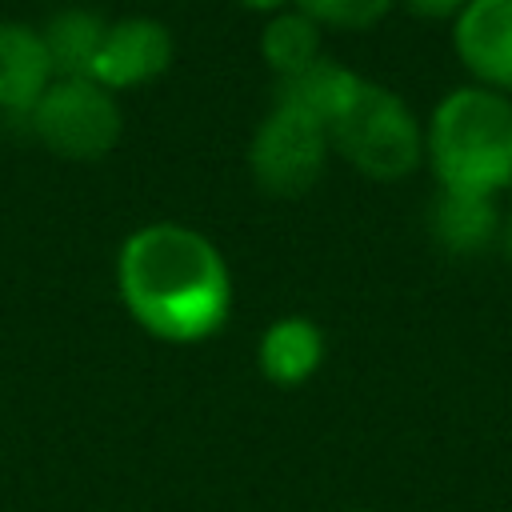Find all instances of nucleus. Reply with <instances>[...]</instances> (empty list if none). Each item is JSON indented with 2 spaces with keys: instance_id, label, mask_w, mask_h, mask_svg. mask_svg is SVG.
<instances>
[{
  "instance_id": "nucleus-1",
  "label": "nucleus",
  "mask_w": 512,
  "mask_h": 512,
  "mask_svg": "<svg viewBox=\"0 0 512 512\" xmlns=\"http://www.w3.org/2000/svg\"><path fill=\"white\" fill-rule=\"evenodd\" d=\"M116 288L132 320L168 340L212 336L232 308V276L216 244L184 224L136 228L116 260Z\"/></svg>"
},
{
  "instance_id": "nucleus-2",
  "label": "nucleus",
  "mask_w": 512,
  "mask_h": 512,
  "mask_svg": "<svg viewBox=\"0 0 512 512\" xmlns=\"http://www.w3.org/2000/svg\"><path fill=\"white\" fill-rule=\"evenodd\" d=\"M424 160L440 192L492 196L512 188V96L460 84L424 124Z\"/></svg>"
},
{
  "instance_id": "nucleus-3",
  "label": "nucleus",
  "mask_w": 512,
  "mask_h": 512,
  "mask_svg": "<svg viewBox=\"0 0 512 512\" xmlns=\"http://www.w3.org/2000/svg\"><path fill=\"white\" fill-rule=\"evenodd\" d=\"M332 148L372 180H400L424 160V124L384 84L364 80L344 116L328 128Z\"/></svg>"
},
{
  "instance_id": "nucleus-4",
  "label": "nucleus",
  "mask_w": 512,
  "mask_h": 512,
  "mask_svg": "<svg viewBox=\"0 0 512 512\" xmlns=\"http://www.w3.org/2000/svg\"><path fill=\"white\" fill-rule=\"evenodd\" d=\"M28 116L32 132L64 160H96L112 152L124 128L116 96L88 76H56Z\"/></svg>"
},
{
  "instance_id": "nucleus-5",
  "label": "nucleus",
  "mask_w": 512,
  "mask_h": 512,
  "mask_svg": "<svg viewBox=\"0 0 512 512\" xmlns=\"http://www.w3.org/2000/svg\"><path fill=\"white\" fill-rule=\"evenodd\" d=\"M328 128L312 116L276 104L248 144V168L272 196H304L328 164Z\"/></svg>"
},
{
  "instance_id": "nucleus-6",
  "label": "nucleus",
  "mask_w": 512,
  "mask_h": 512,
  "mask_svg": "<svg viewBox=\"0 0 512 512\" xmlns=\"http://www.w3.org/2000/svg\"><path fill=\"white\" fill-rule=\"evenodd\" d=\"M452 52L492 92H512V0H468L452 20Z\"/></svg>"
},
{
  "instance_id": "nucleus-7",
  "label": "nucleus",
  "mask_w": 512,
  "mask_h": 512,
  "mask_svg": "<svg viewBox=\"0 0 512 512\" xmlns=\"http://www.w3.org/2000/svg\"><path fill=\"white\" fill-rule=\"evenodd\" d=\"M168 64H172L168 28L160 20H148V16H128V20L108 24L104 44H100L96 64H92V80L104 84L108 92L132 88V84L160 76Z\"/></svg>"
},
{
  "instance_id": "nucleus-8",
  "label": "nucleus",
  "mask_w": 512,
  "mask_h": 512,
  "mask_svg": "<svg viewBox=\"0 0 512 512\" xmlns=\"http://www.w3.org/2000/svg\"><path fill=\"white\" fill-rule=\"evenodd\" d=\"M56 80L40 32L20 20H0V112H32Z\"/></svg>"
},
{
  "instance_id": "nucleus-9",
  "label": "nucleus",
  "mask_w": 512,
  "mask_h": 512,
  "mask_svg": "<svg viewBox=\"0 0 512 512\" xmlns=\"http://www.w3.org/2000/svg\"><path fill=\"white\" fill-rule=\"evenodd\" d=\"M360 84H364V76H356L352 68H344V64L320 56V60H312L308 68H300L296 76H284V80H280V100H276V104L296 108V112L312 116L316 124L332 128V124L344 116V108L356 100Z\"/></svg>"
},
{
  "instance_id": "nucleus-10",
  "label": "nucleus",
  "mask_w": 512,
  "mask_h": 512,
  "mask_svg": "<svg viewBox=\"0 0 512 512\" xmlns=\"http://www.w3.org/2000/svg\"><path fill=\"white\" fill-rule=\"evenodd\" d=\"M500 208L492 196H464V192H440L432 204V232L436 240L456 252L472 256L484 252L500 236Z\"/></svg>"
},
{
  "instance_id": "nucleus-11",
  "label": "nucleus",
  "mask_w": 512,
  "mask_h": 512,
  "mask_svg": "<svg viewBox=\"0 0 512 512\" xmlns=\"http://www.w3.org/2000/svg\"><path fill=\"white\" fill-rule=\"evenodd\" d=\"M324 360V336L312 320L304 316H284L276 320L264 340H260V368L272 384H304Z\"/></svg>"
},
{
  "instance_id": "nucleus-12",
  "label": "nucleus",
  "mask_w": 512,
  "mask_h": 512,
  "mask_svg": "<svg viewBox=\"0 0 512 512\" xmlns=\"http://www.w3.org/2000/svg\"><path fill=\"white\" fill-rule=\"evenodd\" d=\"M104 32H108V20H100L88 8L56 12L40 32L48 60H52V72L64 80H76V76L92 80V64H96V52L104 44Z\"/></svg>"
},
{
  "instance_id": "nucleus-13",
  "label": "nucleus",
  "mask_w": 512,
  "mask_h": 512,
  "mask_svg": "<svg viewBox=\"0 0 512 512\" xmlns=\"http://www.w3.org/2000/svg\"><path fill=\"white\" fill-rule=\"evenodd\" d=\"M260 52L264 60L272 64V72L284 80V76H296L300 68H308L312 60H320V24L312 16H304L300 8L296 12H276L260 36Z\"/></svg>"
},
{
  "instance_id": "nucleus-14",
  "label": "nucleus",
  "mask_w": 512,
  "mask_h": 512,
  "mask_svg": "<svg viewBox=\"0 0 512 512\" xmlns=\"http://www.w3.org/2000/svg\"><path fill=\"white\" fill-rule=\"evenodd\" d=\"M304 16H312L316 24H332V28H372L380 24L396 0H296Z\"/></svg>"
},
{
  "instance_id": "nucleus-15",
  "label": "nucleus",
  "mask_w": 512,
  "mask_h": 512,
  "mask_svg": "<svg viewBox=\"0 0 512 512\" xmlns=\"http://www.w3.org/2000/svg\"><path fill=\"white\" fill-rule=\"evenodd\" d=\"M468 0H404L408 12L424 16V20H456V12L464 8Z\"/></svg>"
},
{
  "instance_id": "nucleus-16",
  "label": "nucleus",
  "mask_w": 512,
  "mask_h": 512,
  "mask_svg": "<svg viewBox=\"0 0 512 512\" xmlns=\"http://www.w3.org/2000/svg\"><path fill=\"white\" fill-rule=\"evenodd\" d=\"M500 240H504V256L512 260V212H508L504 224H500Z\"/></svg>"
},
{
  "instance_id": "nucleus-17",
  "label": "nucleus",
  "mask_w": 512,
  "mask_h": 512,
  "mask_svg": "<svg viewBox=\"0 0 512 512\" xmlns=\"http://www.w3.org/2000/svg\"><path fill=\"white\" fill-rule=\"evenodd\" d=\"M244 8H260V12H276V8H284L288 0H240Z\"/></svg>"
}]
</instances>
